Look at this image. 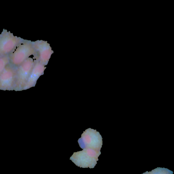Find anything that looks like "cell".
<instances>
[{"label": "cell", "mask_w": 174, "mask_h": 174, "mask_svg": "<svg viewBox=\"0 0 174 174\" xmlns=\"http://www.w3.org/2000/svg\"><path fill=\"white\" fill-rule=\"evenodd\" d=\"M100 152L91 149H85L74 153L70 160L80 167L93 168L97 164Z\"/></svg>", "instance_id": "6da1fadb"}, {"label": "cell", "mask_w": 174, "mask_h": 174, "mask_svg": "<svg viewBox=\"0 0 174 174\" xmlns=\"http://www.w3.org/2000/svg\"><path fill=\"white\" fill-rule=\"evenodd\" d=\"M78 142L82 149H91L100 152L102 145V138L95 130L91 128L86 130Z\"/></svg>", "instance_id": "7a4b0ae2"}, {"label": "cell", "mask_w": 174, "mask_h": 174, "mask_svg": "<svg viewBox=\"0 0 174 174\" xmlns=\"http://www.w3.org/2000/svg\"><path fill=\"white\" fill-rule=\"evenodd\" d=\"M14 79V74L11 70H5L0 77V87L9 88L11 86Z\"/></svg>", "instance_id": "3957f363"}]
</instances>
